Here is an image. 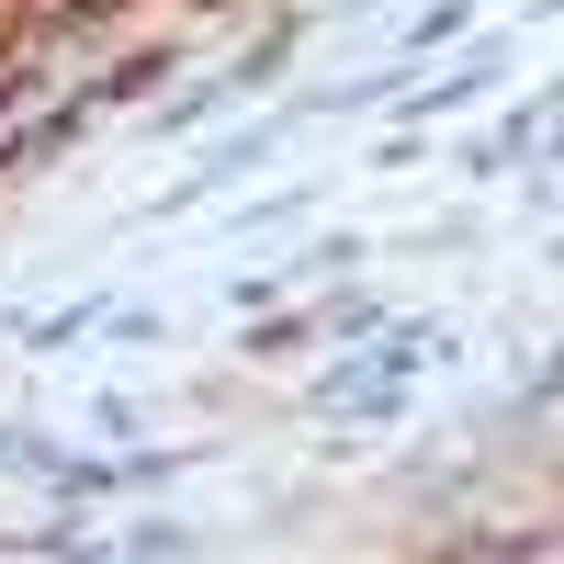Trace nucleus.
I'll return each mask as SVG.
<instances>
[{
    "mask_svg": "<svg viewBox=\"0 0 564 564\" xmlns=\"http://www.w3.org/2000/svg\"><path fill=\"white\" fill-rule=\"evenodd\" d=\"M102 316H113V294H79L57 316H34V350H79V327H102Z\"/></svg>",
    "mask_w": 564,
    "mask_h": 564,
    "instance_id": "obj_1",
    "label": "nucleus"
}]
</instances>
